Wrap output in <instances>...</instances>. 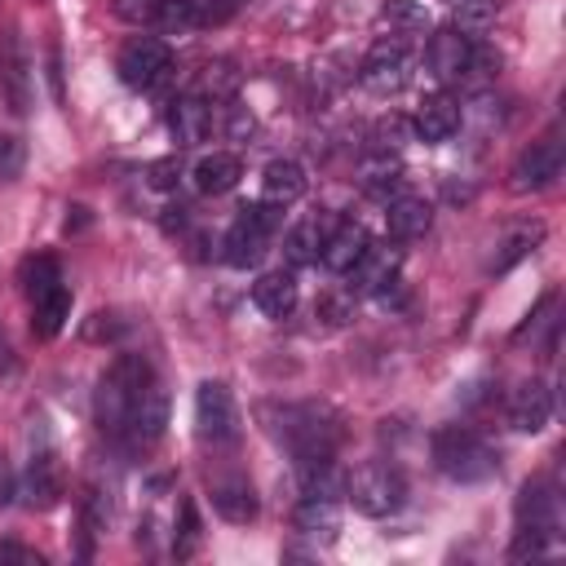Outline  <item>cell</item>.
Returning <instances> with one entry per match:
<instances>
[{
    "instance_id": "ab89813d",
    "label": "cell",
    "mask_w": 566,
    "mask_h": 566,
    "mask_svg": "<svg viewBox=\"0 0 566 566\" xmlns=\"http://www.w3.org/2000/svg\"><path fill=\"white\" fill-rule=\"evenodd\" d=\"M146 181H150L155 190H172V186L181 181V159H177V155H164V159H155V164L146 168Z\"/></svg>"
},
{
    "instance_id": "6da1fadb",
    "label": "cell",
    "mask_w": 566,
    "mask_h": 566,
    "mask_svg": "<svg viewBox=\"0 0 566 566\" xmlns=\"http://www.w3.org/2000/svg\"><path fill=\"white\" fill-rule=\"evenodd\" d=\"M557 539H562V495H557L553 482L531 478V482L517 491V535H513L509 557H513V562L544 557Z\"/></svg>"
},
{
    "instance_id": "1f68e13d",
    "label": "cell",
    "mask_w": 566,
    "mask_h": 566,
    "mask_svg": "<svg viewBox=\"0 0 566 566\" xmlns=\"http://www.w3.org/2000/svg\"><path fill=\"white\" fill-rule=\"evenodd\" d=\"M199 548H203V522H199V509H195V500H181V509H177V526H172V557H177V562H190Z\"/></svg>"
},
{
    "instance_id": "5bb4252c",
    "label": "cell",
    "mask_w": 566,
    "mask_h": 566,
    "mask_svg": "<svg viewBox=\"0 0 566 566\" xmlns=\"http://www.w3.org/2000/svg\"><path fill=\"white\" fill-rule=\"evenodd\" d=\"M164 429H168V389L150 376V380L142 385V394H137L133 411H128L124 438H128L133 447H150V442L164 438Z\"/></svg>"
},
{
    "instance_id": "484cf974",
    "label": "cell",
    "mask_w": 566,
    "mask_h": 566,
    "mask_svg": "<svg viewBox=\"0 0 566 566\" xmlns=\"http://www.w3.org/2000/svg\"><path fill=\"white\" fill-rule=\"evenodd\" d=\"M239 177H243V164H239V155H230V150H212V155H203V159L190 168V181H195L199 195H226V190L239 186Z\"/></svg>"
},
{
    "instance_id": "e0dca14e",
    "label": "cell",
    "mask_w": 566,
    "mask_h": 566,
    "mask_svg": "<svg viewBox=\"0 0 566 566\" xmlns=\"http://www.w3.org/2000/svg\"><path fill=\"white\" fill-rule=\"evenodd\" d=\"M212 513L234 522V526H248V522H256L261 500H256V491H252V482L243 473H230V478L212 482Z\"/></svg>"
},
{
    "instance_id": "7a4b0ae2",
    "label": "cell",
    "mask_w": 566,
    "mask_h": 566,
    "mask_svg": "<svg viewBox=\"0 0 566 566\" xmlns=\"http://www.w3.org/2000/svg\"><path fill=\"white\" fill-rule=\"evenodd\" d=\"M150 376H155V371H150L146 354H119V358L102 371V380H97V389H93V420H97L102 433L124 438L128 411H133V402H137V394H142V385H146Z\"/></svg>"
},
{
    "instance_id": "8d00e7d4",
    "label": "cell",
    "mask_w": 566,
    "mask_h": 566,
    "mask_svg": "<svg viewBox=\"0 0 566 566\" xmlns=\"http://www.w3.org/2000/svg\"><path fill=\"white\" fill-rule=\"evenodd\" d=\"M27 168V142L18 133H0V181H18Z\"/></svg>"
},
{
    "instance_id": "ba28073f",
    "label": "cell",
    "mask_w": 566,
    "mask_h": 566,
    "mask_svg": "<svg viewBox=\"0 0 566 566\" xmlns=\"http://www.w3.org/2000/svg\"><path fill=\"white\" fill-rule=\"evenodd\" d=\"M195 433L212 447H230L239 438V407L221 380H203L195 389Z\"/></svg>"
},
{
    "instance_id": "9a60e30c",
    "label": "cell",
    "mask_w": 566,
    "mask_h": 566,
    "mask_svg": "<svg viewBox=\"0 0 566 566\" xmlns=\"http://www.w3.org/2000/svg\"><path fill=\"white\" fill-rule=\"evenodd\" d=\"M469 53H473V40L460 35L455 27H442L424 44V66H429V75L438 84H455L464 75V66H469Z\"/></svg>"
},
{
    "instance_id": "74e56055",
    "label": "cell",
    "mask_w": 566,
    "mask_h": 566,
    "mask_svg": "<svg viewBox=\"0 0 566 566\" xmlns=\"http://www.w3.org/2000/svg\"><path fill=\"white\" fill-rule=\"evenodd\" d=\"M155 27H159L164 35H181V31H190V27H195L190 0H164V4H159V18H155Z\"/></svg>"
},
{
    "instance_id": "8fae6325",
    "label": "cell",
    "mask_w": 566,
    "mask_h": 566,
    "mask_svg": "<svg viewBox=\"0 0 566 566\" xmlns=\"http://www.w3.org/2000/svg\"><path fill=\"white\" fill-rule=\"evenodd\" d=\"M407 75H411V62H407V44H402V35H394V40H376L371 53L363 57V71H358L363 88L376 93V97H394V93H402V88H407Z\"/></svg>"
},
{
    "instance_id": "9c48e42d",
    "label": "cell",
    "mask_w": 566,
    "mask_h": 566,
    "mask_svg": "<svg viewBox=\"0 0 566 566\" xmlns=\"http://www.w3.org/2000/svg\"><path fill=\"white\" fill-rule=\"evenodd\" d=\"M168 71H172V53H168V44L159 35H133L119 49V57H115V75L128 88H137V93L142 88H155Z\"/></svg>"
},
{
    "instance_id": "d4e9b609",
    "label": "cell",
    "mask_w": 566,
    "mask_h": 566,
    "mask_svg": "<svg viewBox=\"0 0 566 566\" xmlns=\"http://www.w3.org/2000/svg\"><path fill=\"white\" fill-rule=\"evenodd\" d=\"M292 531L305 535V539H336L340 531V509L336 500H323V495H305L296 509H292Z\"/></svg>"
},
{
    "instance_id": "52a82bcc",
    "label": "cell",
    "mask_w": 566,
    "mask_h": 566,
    "mask_svg": "<svg viewBox=\"0 0 566 566\" xmlns=\"http://www.w3.org/2000/svg\"><path fill=\"white\" fill-rule=\"evenodd\" d=\"M62 491H66V482H62L57 451H53L49 433L40 429V442L31 438V460H27V473H22L18 495H22V504H27V509L49 513V509H57V504H62Z\"/></svg>"
},
{
    "instance_id": "836d02e7",
    "label": "cell",
    "mask_w": 566,
    "mask_h": 566,
    "mask_svg": "<svg viewBox=\"0 0 566 566\" xmlns=\"http://www.w3.org/2000/svg\"><path fill=\"white\" fill-rule=\"evenodd\" d=\"M380 22L389 31H424L429 27V9L420 0H385L380 4Z\"/></svg>"
},
{
    "instance_id": "d6a6232c",
    "label": "cell",
    "mask_w": 566,
    "mask_h": 566,
    "mask_svg": "<svg viewBox=\"0 0 566 566\" xmlns=\"http://www.w3.org/2000/svg\"><path fill=\"white\" fill-rule=\"evenodd\" d=\"M18 283H22V292H27V301H35V296H44L49 287H57L62 283V270H57V261L53 256H27L22 261V270H18Z\"/></svg>"
},
{
    "instance_id": "7c38bea8",
    "label": "cell",
    "mask_w": 566,
    "mask_h": 566,
    "mask_svg": "<svg viewBox=\"0 0 566 566\" xmlns=\"http://www.w3.org/2000/svg\"><path fill=\"white\" fill-rule=\"evenodd\" d=\"M0 93H4L13 115H27L35 102V75H31V57H27L18 27H9L0 35Z\"/></svg>"
},
{
    "instance_id": "4fadbf2b",
    "label": "cell",
    "mask_w": 566,
    "mask_h": 566,
    "mask_svg": "<svg viewBox=\"0 0 566 566\" xmlns=\"http://www.w3.org/2000/svg\"><path fill=\"white\" fill-rule=\"evenodd\" d=\"M557 177H562V142H557V137L531 142V146L517 155V164L509 168V186H513L517 195L548 190Z\"/></svg>"
},
{
    "instance_id": "ac0fdd59",
    "label": "cell",
    "mask_w": 566,
    "mask_h": 566,
    "mask_svg": "<svg viewBox=\"0 0 566 566\" xmlns=\"http://www.w3.org/2000/svg\"><path fill=\"white\" fill-rule=\"evenodd\" d=\"M385 226H389V239L394 243L424 239L429 226H433V203L420 199V195H394L389 208H385Z\"/></svg>"
},
{
    "instance_id": "30bf717a",
    "label": "cell",
    "mask_w": 566,
    "mask_h": 566,
    "mask_svg": "<svg viewBox=\"0 0 566 566\" xmlns=\"http://www.w3.org/2000/svg\"><path fill=\"white\" fill-rule=\"evenodd\" d=\"M398 270H402V248L398 243H367L363 256L345 270L349 274V292L354 296H389V287L398 283Z\"/></svg>"
},
{
    "instance_id": "f1b7e54d",
    "label": "cell",
    "mask_w": 566,
    "mask_h": 566,
    "mask_svg": "<svg viewBox=\"0 0 566 566\" xmlns=\"http://www.w3.org/2000/svg\"><path fill=\"white\" fill-rule=\"evenodd\" d=\"M66 318H71V287L66 283H57V287H49L44 296L31 301V332L40 340H53L66 327Z\"/></svg>"
},
{
    "instance_id": "3957f363",
    "label": "cell",
    "mask_w": 566,
    "mask_h": 566,
    "mask_svg": "<svg viewBox=\"0 0 566 566\" xmlns=\"http://www.w3.org/2000/svg\"><path fill=\"white\" fill-rule=\"evenodd\" d=\"M429 451H433V464L442 478L451 482H486L495 473V451L486 447L482 433L464 429V424H442L433 438H429Z\"/></svg>"
},
{
    "instance_id": "277c9868",
    "label": "cell",
    "mask_w": 566,
    "mask_h": 566,
    "mask_svg": "<svg viewBox=\"0 0 566 566\" xmlns=\"http://www.w3.org/2000/svg\"><path fill=\"white\" fill-rule=\"evenodd\" d=\"M270 429H274V438H279L296 460H305V455H332V451L340 447V424H336V416H327V411L314 407V402H287V407H279Z\"/></svg>"
},
{
    "instance_id": "f6af8a7d",
    "label": "cell",
    "mask_w": 566,
    "mask_h": 566,
    "mask_svg": "<svg viewBox=\"0 0 566 566\" xmlns=\"http://www.w3.org/2000/svg\"><path fill=\"white\" fill-rule=\"evenodd\" d=\"M18 367V358H13V345H9V336H4V327H0V376H9Z\"/></svg>"
},
{
    "instance_id": "f35d334b",
    "label": "cell",
    "mask_w": 566,
    "mask_h": 566,
    "mask_svg": "<svg viewBox=\"0 0 566 566\" xmlns=\"http://www.w3.org/2000/svg\"><path fill=\"white\" fill-rule=\"evenodd\" d=\"M159 4H164V0H111L115 18H119V22H133V27H155Z\"/></svg>"
},
{
    "instance_id": "7dc6e473",
    "label": "cell",
    "mask_w": 566,
    "mask_h": 566,
    "mask_svg": "<svg viewBox=\"0 0 566 566\" xmlns=\"http://www.w3.org/2000/svg\"><path fill=\"white\" fill-rule=\"evenodd\" d=\"M451 4H455V0H451Z\"/></svg>"
},
{
    "instance_id": "83f0119b",
    "label": "cell",
    "mask_w": 566,
    "mask_h": 566,
    "mask_svg": "<svg viewBox=\"0 0 566 566\" xmlns=\"http://www.w3.org/2000/svg\"><path fill=\"white\" fill-rule=\"evenodd\" d=\"M323 239H327V221H323V217H301V221L283 234V256H287V265H292V270L314 265L318 252H323Z\"/></svg>"
},
{
    "instance_id": "7402d4cb",
    "label": "cell",
    "mask_w": 566,
    "mask_h": 566,
    "mask_svg": "<svg viewBox=\"0 0 566 566\" xmlns=\"http://www.w3.org/2000/svg\"><path fill=\"white\" fill-rule=\"evenodd\" d=\"M305 195V168L296 159H270L261 172V203L270 208H287Z\"/></svg>"
},
{
    "instance_id": "ffe728a7",
    "label": "cell",
    "mask_w": 566,
    "mask_h": 566,
    "mask_svg": "<svg viewBox=\"0 0 566 566\" xmlns=\"http://www.w3.org/2000/svg\"><path fill=\"white\" fill-rule=\"evenodd\" d=\"M455 128H460V106H455V97H447V93H429V97L416 106V115H411V133H416L420 142H447Z\"/></svg>"
},
{
    "instance_id": "cb8c5ba5",
    "label": "cell",
    "mask_w": 566,
    "mask_h": 566,
    "mask_svg": "<svg viewBox=\"0 0 566 566\" xmlns=\"http://www.w3.org/2000/svg\"><path fill=\"white\" fill-rule=\"evenodd\" d=\"M296 482H301V495H323V500L345 495V469L336 464V451L296 460Z\"/></svg>"
},
{
    "instance_id": "bcb514c9",
    "label": "cell",
    "mask_w": 566,
    "mask_h": 566,
    "mask_svg": "<svg viewBox=\"0 0 566 566\" xmlns=\"http://www.w3.org/2000/svg\"><path fill=\"white\" fill-rule=\"evenodd\" d=\"M49 84H53V97H62V62H57V49H49Z\"/></svg>"
},
{
    "instance_id": "b9f144b4",
    "label": "cell",
    "mask_w": 566,
    "mask_h": 566,
    "mask_svg": "<svg viewBox=\"0 0 566 566\" xmlns=\"http://www.w3.org/2000/svg\"><path fill=\"white\" fill-rule=\"evenodd\" d=\"M226 133H230L234 142H248V137L256 133V119H252V111H248V106H239V102H230V115H226Z\"/></svg>"
},
{
    "instance_id": "60d3db41",
    "label": "cell",
    "mask_w": 566,
    "mask_h": 566,
    "mask_svg": "<svg viewBox=\"0 0 566 566\" xmlns=\"http://www.w3.org/2000/svg\"><path fill=\"white\" fill-rule=\"evenodd\" d=\"M190 13H195V27H217L234 13V0H190Z\"/></svg>"
},
{
    "instance_id": "5b68a950",
    "label": "cell",
    "mask_w": 566,
    "mask_h": 566,
    "mask_svg": "<svg viewBox=\"0 0 566 566\" xmlns=\"http://www.w3.org/2000/svg\"><path fill=\"white\" fill-rule=\"evenodd\" d=\"M345 495H349L354 513H363V517H394L407 500V482L394 464L367 460L354 473H345Z\"/></svg>"
},
{
    "instance_id": "4dcf8cb0",
    "label": "cell",
    "mask_w": 566,
    "mask_h": 566,
    "mask_svg": "<svg viewBox=\"0 0 566 566\" xmlns=\"http://www.w3.org/2000/svg\"><path fill=\"white\" fill-rule=\"evenodd\" d=\"M495 13H500V0H455L451 4V27L469 40H478L495 27Z\"/></svg>"
},
{
    "instance_id": "d590c367",
    "label": "cell",
    "mask_w": 566,
    "mask_h": 566,
    "mask_svg": "<svg viewBox=\"0 0 566 566\" xmlns=\"http://www.w3.org/2000/svg\"><path fill=\"white\" fill-rule=\"evenodd\" d=\"M354 305H358V296L349 292V287H336V292H327L323 301H318V318L323 323H332V327H340V323H349L354 318Z\"/></svg>"
},
{
    "instance_id": "44dd1931",
    "label": "cell",
    "mask_w": 566,
    "mask_h": 566,
    "mask_svg": "<svg viewBox=\"0 0 566 566\" xmlns=\"http://www.w3.org/2000/svg\"><path fill=\"white\" fill-rule=\"evenodd\" d=\"M296 296H301V287H296V274L292 270H270V274H261L252 283V305L265 318H287L296 310Z\"/></svg>"
},
{
    "instance_id": "8992f818",
    "label": "cell",
    "mask_w": 566,
    "mask_h": 566,
    "mask_svg": "<svg viewBox=\"0 0 566 566\" xmlns=\"http://www.w3.org/2000/svg\"><path fill=\"white\" fill-rule=\"evenodd\" d=\"M279 212H283V208H270V203H248V208H239L234 226H230L226 239H221L226 265H234V270L261 265V256L270 252V239H274V230H279Z\"/></svg>"
},
{
    "instance_id": "ee69618b",
    "label": "cell",
    "mask_w": 566,
    "mask_h": 566,
    "mask_svg": "<svg viewBox=\"0 0 566 566\" xmlns=\"http://www.w3.org/2000/svg\"><path fill=\"white\" fill-rule=\"evenodd\" d=\"M0 562H27V566H44V557H40V553H31V548H22V544H0Z\"/></svg>"
},
{
    "instance_id": "7bdbcfd3",
    "label": "cell",
    "mask_w": 566,
    "mask_h": 566,
    "mask_svg": "<svg viewBox=\"0 0 566 566\" xmlns=\"http://www.w3.org/2000/svg\"><path fill=\"white\" fill-rule=\"evenodd\" d=\"M13 495H18V473H13L9 455L0 451V509H9V504H13Z\"/></svg>"
},
{
    "instance_id": "603a6c76",
    "label": "cell",
    "mask_w": 566,
    "mask_h": 566,
    "mask_svg": "<svg viewBox=\"0 0 566 566\" xmlns=\"http://www.w3.org/2000/svg\"><path fill=\"white\" fill-rule=\"evenodd\" d=\"M371 243V234L358 226V221H340L336 230H327V239H323V252H318V261L332 270V274H345L358 256H363V248Z\"/></svg>"
},
{
    "instance_id": "e575fe53",
    "label": "cell",
    "mask_w": 566,
    "mask_h": 566,
    "mask_svg": "<svg viewBox=\"0 0 566 566\" xmlns=\"http://www.w3.org/2000/svg\"><path fill=\"white\" fill-rule=\"evenodd\" d=\"M407 137H411V119L385 115V119H376V128H371V150H398Z\"/></svg>"
},
{
    "instance_id": "4316f807",
    "label": "cell",
    "mask_w": 566,
    "mask_h": 566,
    "mask_svg": "<svg viewBox=\"0 0 566 566\" xmlns=\"http://www.w3.org/2000/svg\"><path fill=\"white\" fill-rule=\"evenodd\" d=\"M358 186H363L371 199H385V203H389V195L402 186V159H398V150H371V155H363V164H358Z\"/></svg>"
},
{
    "instance_id": "d6986e66",
    "label": "cell",
    "mask_w": 566,
    "mask_h": 566,
    "mask_svg": "<svg viewBox=\"0 0 566 566\" xmlns=\"http://www.w3.org/2000/svg\"><path fill=\"white\" fill-rule=\"evenodd\" d=\"M168 128H172V142L177 146H199L208 133H212V102L199 97V93H186L168 106Z\"/></svg>"
},
{
    "instance_id": "f546056e",
    "label": "cell",
    "mask_w": 566,
    "mask_h": 566,
    "mask_svg": "<svg viewBox=\"0 0 566 566\" xmlns=\"http://www.w3.org/2000/svg\"><path fill=\"white\" fill-rule=\"evenodd\" d=\"M539 239H544V226H539V221H526V226L509 230V239H504L500 252L491 256V274H504L509 265H517L522 256H531V252L539 248Z\"/></svg>"
},
{
    "instance_id": "2e32d148",
    "label": "cell",
    "mask_w": 566,
    "mask_h": 566,
    "mask_svg": "<svg viewBox=\"0 0 566 566\" xmlns=\"http://www.w3.org/2000/svg\"><path fill=\"white\" fill-rule=\"evenodd\" d=\"M553 416V389L544 380H522L513 394H509V424L517 433H539Z\"/></svg>"
}]
</instances>
